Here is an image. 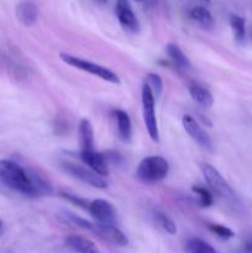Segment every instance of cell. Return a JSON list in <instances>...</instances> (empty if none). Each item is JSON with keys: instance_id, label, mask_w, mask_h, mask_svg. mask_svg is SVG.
Listing matches in <instances>:
<instances>
[{"instance_id": "6da1fadb", "label": "cell", "mask_w": 252, "mask_h": 253, "mask_svg": "<svg viewBox=\"0 0 252 253\" xmlns=\"http://www.w3.org/2000/svg\"><path fill=\"white\" fill-rule=\"evenodd\" d=\"M0 179L9 188L29 195L36 197L34 184H32L31 170H26L12 161H0Z\"/></svg>"}, {"instance_id": "7a4b0ae2", "label": "cell", "mask_w": 252, "mask_h": 253, "mask_svg": "<svg viewBox=\"0 0 252 253\" xmlns=\"http://www.w3.org/2000/svg\"><path fill=\"white\" fill-rule=\"evenodd\" d=\"M169 170L167 161L160 156H150L143 158L136 170V177L143 183H157L165 179Z\"/></svg>"}, {"instance_id": "3957f363", "label": "cell", "mask_w": 252, "mask_h": 253, "mask_svg": "<svg viewBox=\"0 0 252 253\" xmlns=\"http://www.w3.org/2000/svg\"><path fill=\"white\" fill-rule=\"evenodd\" d=\"M59 58H61L64 63L68 64V66H72L74 67V68L81 69V71L86 72V73H90L93 74V76L99 77V78H101L103 81L110 82V83L114 84L120 83V79H119V77L116 76L113 71L108 69L106 67L100 66V64L85 61V59L72 56V54L68 53H61L59 54Z\"/></svg>"}, {"instance_id": "277c9868", "label": "cell", "mask_w": 252, "mask_h": 253, "mask_svg": "<svg viewBox=\"0 0 252 253\" xmlns=\"http://www.w3.org/2000/svg\"><path fill=\"white\" fill-rule=\"evenodd\" d=\"M141 99H142V113H143V121H145L146 128L152 138V141L158 142L160 140V132H158L157 119L155 114V96H153L152 90L147 84L142 86L141 91Z\"/></svg>"}, {"instance_id": "5b68a950", "label": "cell", "mask_w": 252, "mask_h": 253, "mask_svg": "<svg viewBox=\"0 0 252 253\" xmlns=\"http://www.w3.org/2000/svg\"><path fill=\"white\" fill-rule=\"evenodd\" d=\"M203 175L205 178V182L208 183L210 188L214 190L216 194H219L222 198H232L234 197V192H232L231 187L229 183L225 180V178L220 174L219 170L215 167H212L209 163H203L200 166Z\"/></svg>"}, {"instance_id": "8992f818", "label": "cell", "mask_w": 252, "mask_h": 253, "mask_svg": "<svg viewBox=\"0 0 252 253\" xmlns=\"http://www.w3.org/2000/svg\"><path fill=\"white\" fill-rule=\"evenodd\" d=\"M62 168H63L68 174L73 175L77 179H81L82 182L86 183V184L91 185V187L99 188V189H104V188L108 187V182L104 179V177L96 174V173L93 172L90 168L83 167V166H79L71 162L62 163Z\"/></svg>"}, {"instance_id": "52a82bcc", "label": "cell", "mask_w": 252, "mask_h": 253, "mask_svg": "<svg viewBox=\"0 0 252 253\" xmlns=\"http://www.w3.org/2000/svg\"><path fill=\"white\" fill-rule=\"evenodd\" d=\"M89 212L99 224L114 225L116 220V210L111 203L104 199L93 200L89 205Z\"/></svg>"}, {"instance_id": "ba28073f", "label": "cell", "mask_w": 252, "mask_h": 253, "mask_svg": "<svg viewBox=\"0 0 252 253\" xmlns=\"http://www.w3.org/2000/svg\"><path fill=\"white\" fill-rule=\"evenodd\" d=\"M93 232H95L96 235L105 239L106 241L111 242L113 245H116V246H126L128 244L127 237L115 225H105L94 222Z\"/></svg>"}, {"instance_id": "9c48e42d", "label": "cell", "mask_w": 252, "mask_h": 253, "mask_svg": "<svg viewBox=\"0 0 252 253\" xmlns=\"http://www.w3.org/2000/svg\"><path fill=\"white\" fill-rule=\"evenodd\" d=\"M182 124L184 130L188 132V135H189L195 142H198L200 146H203V147L205 148L211 147V141H210V137L207 135V132L203 130L202 126L199 125V123H198L192 115L183 116Z\"/></svg>"}, {"instance_id": "30bf717a", "label": "cell", "mask_w": 252, "mask_h": 253, "mask_svg": "<svg viewBox=\"0 0 252 253\" xmlns=\"http://www.w3.org/2000/svg\"><path fill=\"white\" fill-rule=\"evenodd\" d=\"M115 11L116 16H118L119 21L123 25L124 29L127 30V31L133 32V34L138 32V30H140V24H138L137 17L133 14V11L131 10L127 1H118Z\"/></svg>"}, {"instance_id": "8fae6325", "label": "cell", "mask_w": 252, "mask_h": 253, "mask_svg": "<svg viewBox=\"0 0 252 253\" xmlns=\"http://www.w3.org/2000/svg\"><path fill=\"white\" fill-rule=\"evenodd\" d=\"M81 160L90 168L93 172L101 177H108L109 175V166L105 156L95 151H89V152H81Z\"/></svg>"}, {"instance_id": "7c38bea8", "label": "cell", "mask_w": 252, "mask_h": 253, "mask_svg": "<svg viewBox=\"0 0 252 253\" xmlns=\"http://www.w3.org/2000/svg\"><path fill=\"white\" fill-rule=\"evenodd\" d=\"M16 16L22 25L32 26L39 17V10H37L36 4L31 0L21 1L16 7Z\"/></svg>"}, {"instance_id": "4fadbf2b", "label": "cell", "mask_w": 252, "mask_h": 253, "mask_svg": "<svg viewBox=\"0 0 252 253\" xmlns=\"http://www.w3.org/2000/svg\"><path fill=\"white\" fill-rule=\"evenodd\" d=\"M81 152L94 151V130L88 119H82L78 127Z\"/></svg>"}, {"instance_id": "5bb4252c", "label": "cell", "mask_w": 252, "mask_h": 253, "mask_svg": "<svg viewBox=\"0 0 252 253\" xmlns=\"http://www.w3.org/2000/svg\"><path fill=\"white\" fill-rule=\"evenodd\" d=\"M66 245L78 253H100L96 245L91 240L78 235H71L66 239Z\"/></svg>"}, {"instance_id": "9a60e30c", "label": "cell", "mask_w": 252, "mask_h": 253, "mask_svg": "<svg viewBox=\"0 0 252 253\" xmlns=\"http://www.w3.org/2000/svg\"><path fill=\"white\" fill-rule=\"evenodd\" d=\"M189 93L193 100L197 101L199 105L204 106V108H210L214 103V98H212L211 93L204 86L199 85L197 83H192L189 85Z\"/></svg>"}, {"instance_id": "2e32d148", "label": "cell", "mask_w": 252, "mask_h": 253, "mask_svg": "<svg viewBox=\"0 0 252 253\" xmlns=\"http://www.w3.org/2000/svg\"><path fill=\"white\" fill-rule=\"evenodd\" d=\"M115 118L116 121H118L119 136L123 141L128 142L131 140V135H132V126H131V120L128 118L127 113L123 110H116Z\"/></svg>"}, {"instance_id": "e0dca14e", "label": "cell", "mask_w": 252, "mask_h": 253, "mask_svg": "<svg viewBox=\"0 0 252 253\" xmlns=\"http://www.w3.org/2000/svg\"><path fill=\"white\" fill-rule=\"evenodd\" d=\"M167 51L168 57H169L170 61L175 64L179 69H188L190 68V62L188 59V57L185 56L184 52L180 49V47L175 43H169L167 44Z\"/></svg>"}, {"instance_id": "ac0fdd59", "label": "cell", "mask_w": 252, "mask_h": 253, "mask_svg": "<svg viewBox=\"0 0 252 253\" xmlns=\"http://www.w3.org/2000/svg\"><path fill=\"white\" fill-rule=\"evenodd\" d=\"M190 17L207 30L212 29V26H214V20H212L211 14L204 6L193 7L192 11H190Z\"/></svg>"}, {"instance_id": "d6986e66", "label": "cell", "mask_w": 252, "mask_h": 253, "mask_svg": "<svg viewBox=\"0 0 252 253\" xmlns=\"http://www.w3.org/2000/svg\"><path fill=\"white\" fill-rule=\"evenodd\" d=\"M230 25H231L232 32H234L235 40L242 43L246 39V22H245V19L234 14L230 16Z\"/></svg>"}, {"instance_id": "ffe728a7", "label": "cell", "mask_w": 252, "mask_h": 253, "mask_svg": "<svg viewBox=\"0 0 252 253\" xmlns=\"http://www.w3.org/2000/svg\"><path fill=\"white\" fill-rule=\"evenodd\" d=\"M188 253H216L214 247L200 239H190L187 242Z\"/></svg>"}, {"instance_id": "44dd1931", "label": "cell", "mask_w": 252, "mask_h": 253, "mask_svg": "<svg viewBox=\"0 0 252 253\" xmlns=\"http://www.w3.org/2000/svg\"><path fill=\"white\" fill-rule=\"evenodd\" d=\"M155 217H156V222H157L158 226H160L163 231H166L169 235L177 234V226H175L174 221H173L172 219H169L167 215L163 214V212L157 211L155 214Z\"/></svg>"}, {"instance_id": "7402d4cb", "label": "cell", "mask_w": 252, "mask_h": 253, "mask_svg": "<svg viewBox=\"0 0 252 253\" xmlns=\"http://www.w3.org/2000/svg\"><path fill=\"white\" fill-rule=\"evenodd\" d=\"M192 190L199 197L200 205L203 208H209L214 204V198H212V194L210 193L209 189L204 187H199V185H194Z\"/></svg>"}, {"instance_id": "603a6c76", "label": "cell", "mask_w": 252, "mask_h": 253, "mask_svg": "<svg viewBox=\"0 0 252 253\" xmlns=\"http://www.w3.org/2000/svg\"><path fill=\"white\" fill-rule=\"evenodd\" d=\"M147 85L152 90L153 96L158 98L163 90V82L158 74L156 73H148L147 74Z\"/></svg>"}, {"instance_id": "cb8c5ba5", "label": "cell", "mask_w": 252, "mask_h": 253, "mask_svg": "<svg viewBox=\"0 0 252 253\" xmlns=\"http://www.w3.org/2000/svg\"><path fill=\"white\" fill-rule=\"evenodd\" d=\"M208 227H209V230L212 232V234H215L216 236H219L220 239L222 240H229L235 236L234 231H232L231 229H229V227L224 226V225L209 224L208 225Z\"/></svg>"}, {"instance_id": "d4e9b609", "label": "cell", "mask_w": 252, "mask_h": 253, "mask_svg": "<svg viewBox=\"0 0 252 253\" xmlns=\"http://www.w3.org/2000/svg\"><path fill=\"white\" fill-rule=\"evenodd\" d=\"M59 195H61L62 198H64L66 200H68V202H71L72 204L77 205V207L82 208V209L84 210H89V205H90V203H89L88 200L83 199V198L81 197H76V195L69 194V193H66V192H61L59 193Z\"/></svg>"}, {"instance_id": "484cf974", "label": "cell", "mask_w": 252, "mask_h": 253, "mask_svg": "<svg viewBox=\"0 0 252 253\" xmlns=\"http://www.w3.org/2000/svg\"><path fill=\"white\" fill-rule=\"evenodd\" d=\"M66 217L69 220V221H72V222H73V224H76L77 226L83 227V229L89 230V231H93L94 224H91V222L86 221L85 219H82V217L76 216V215L72 214V212H66Z\"/></svg>"}, {"instance_id": "4316f807", "label": "cell", "mask_w": 252, "mask_h": 253, "mask_svg": "<svg viewBox=\"0 0 252 253\" xmlns=\"http://www.w3.org/2000/svg\"><path fill=\"white\" fill-rule=\"evenodd\" d=\"M202 1H203V2H209L210 0H202Z\"/></svg>"}, {"instance_id": "83f0119b", "label": "cell", "mask_w": 252, "mask_h": 253, "mask_svg": "<svg viewBox=\"0 0 252 253\" xmlns=\"http://www.w3.org/2000/svg\"><path fill=\"white\" fill-rule=\"evenodd\" d=\"M118 1H127V0H118Z\"/></svg>"}, {"instance_id": "f1b7e54d", "label": "cell", "mask_w": 252, "mask_h": 253, "mask_svg": "<svg viewBox=\"0 0 252 253\" xmlns=\"http://www.w3.org/2000/svg\"><path fill=\"white\" fill-rule=\"evenodd\" d=\"M1 226H2V225H1V221H0V230H1Z\"/></svg>"}, {"instance_id": "f546056e", "label": "cell", "mask_w": 252, "mask_h": 253, "mask_svg": "<svg viewBox=\"0 0 252 253\" xmlns=\"http://www.w3.org/2000/svg\"><path fill=\"white\" fill-rule=\"evenodd\" d=\"M137 1H141V0H137Z\"/></svg>"}]
</instances>
